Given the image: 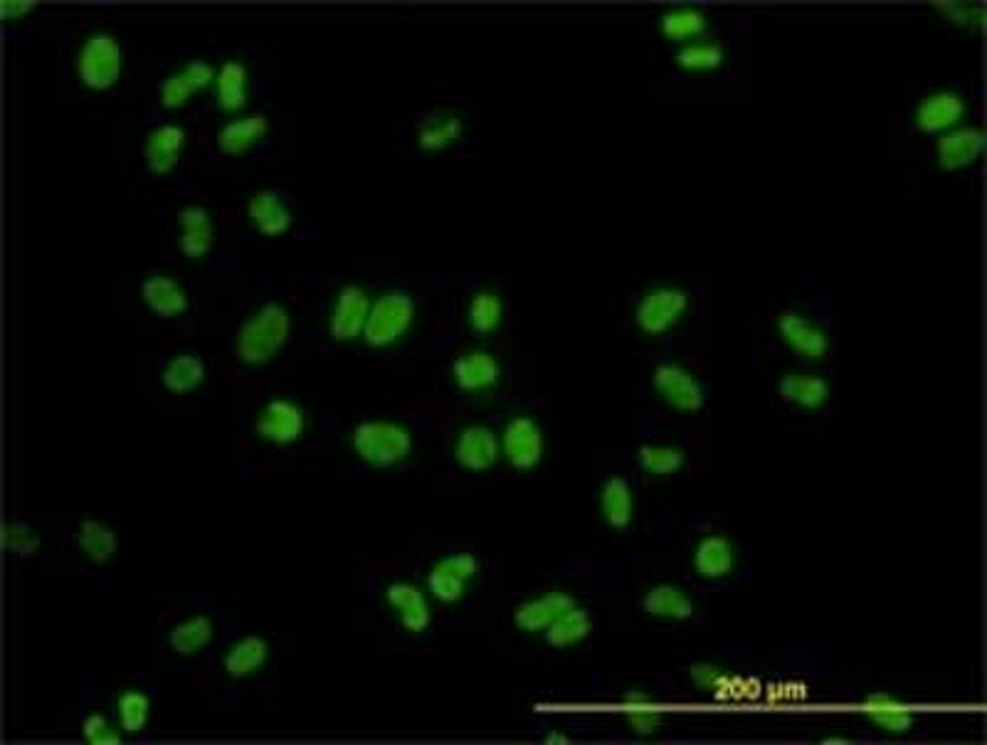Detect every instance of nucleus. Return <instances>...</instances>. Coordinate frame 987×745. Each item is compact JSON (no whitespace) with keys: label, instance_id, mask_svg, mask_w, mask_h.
<instances>
[{"label":"nucleus","instance_id":"obj_1","mask_svg":"<svg viewBox=\"0 0 987 745\" xmlns=\"http://www.w3.org/2000/svg\"><path fill=\"white\" fill-rule=\"evenodd\" d=\"M292 318L277 302H270L252 314L237 334V355L247 365H262L277 355L290 341Z\"/></svg>","mask_w":987,"mask_h":745},{"label":"nucleus","instance_id":"obj_2","mask_svg":"<svg viewBox=\"0 0 987 745\" xmlns=\"http://www.w3.org/2000/svg\"><path fill=\"white\" fill-rule=\"evenodd\" d=\"M353 452L371 467L388 469L405 462L412 452V434L393 420H363L351 434Z\"/></svg>","mask_w":987,"mask_h":745},{"label":"nucleus","instance_id":"obj_3","mask_svg":"<svg viewBox=\"0 0 987 745\" xmlns=\"http://www.w3.org/2000/svg\"><path fill=\"white\" fill-rule=\"evenodd\" d=\"M416 321V302L405 292H385L371 304L363 339L373 349H388L408 334Z\"/></svg>","mask_w":987,"mask_h":745},{"label":"nucleus","instance_id":"obj_4","mask_svg":"<svg viewBox=\"0 0 987 745\" xmlns=\"http://www.w3.org/2000/svg\"><path fill=\"white\" fill-rule=\"evenodd\" d=\"M124 70V50L111 32H91L77 55V72L91 89H109Z\"/></svg>","mask_w":987,"mask_h":745},{"label":"nucleus","instance_id":"obj_5","mask_svg":"<svg viewBox=\"0 0 987 745\" xmlns=\"http://www.w3.org/2000/svg\"><path fill=\"white\" fill-rule=\"evenodd\" d=\"M688 294L680 286H654L642 294L635 306V324L647 336H662L672 331L688 312Z\"/></svg>","mask_w":987,"mask_h":745},{"label":"nucleus","instance_id":"obj_6","mask_svg":"<svg viewBox=\"0 0 987 745\" xmlns=\"http://www.w3.org/2000/svg\"><path fill=\"white\" fill-rule=\"evenodd\" d=\"M652 388L676 412H698L706 405L702 381L682 363H659L652 373Z\"/></svg>","mask_w":987,"mask_h":745},{"label":"nucleus","instance_id":"obj_7","mask_svg":"<svg viewBox=\"0 0 987 745\" xmlns=\"http://www.w3.org/2000/svg\"><path fill=\"white\" fill-rule=\"evenodd\" d=\"M499 442H501V454L507 457V462L514 469H521V472L536 469L546 454L544 430L529 415H519L509 420Z\"/></svg>","mask_w":987,"mask_h":745},{"label":"nucleus","instance_id":"obj_8","mask_svg":"<svg viewBox=\"0 0 987 745\" xmlns=\"http://www.w3.org/2000/svg\"><path fill=\"white\" fill-rule=\"evenodd\" d=\"M775 329L780 341L785 343V349L793 351L795 355L805 361H820L830 353V334L824 331L818 321L800 314V312H780L775 318Z\"/></svg>","mask_w":987,"mask_h":745},{"label":"nucleus","instance_id":"obj_9","mask_svg":"<svg viewBox=\"0 0 987 745\" xmlns=\"http://www.w3.org/2000/svg\"><path fill=\"white\" fill-rule=\"evenodd\" d=\"M481 572L479 558L467 553H455L442 558L438 566L430 570L428 576V590L434 600L444 605H455L467 595V586Z\"/></svg>","mask_w":987,"mask_h":745},{"label":"nucleus","instance_id":"obj_10","mask_svg":"<svg viewBox=\"0 0 987 745\" xmlns=\"http://www.w3.org/2000/svg\"><path fill=\"white\" fill-rule=\"evenodd\" d=\"M306 430V412L294 400L277 398L262 408L255 420V432L272 444H292Z\"/></svg>","mask_w":987,"mask_h":745},{"label":"nucleus","instance_id":"obj_11","mask_svg":"<svg viewBox=\"0 0 987 745\" xmlns=\"http://www.w3.org/2000/svg\"><path fill=\"white\" fill-rule=\"evenodd\" d=\"M968 105L958 91L938 89L926 95L913 111V121L924 134H946L950 129L960 126L962 117H966Z\"/></svg>","mask_w":987,"mask_h":745},{"label":"nucleus","instance_id":"obj_12","mask_svg":"<svg viewBox=\"0 0 987 745\" xmlns=\"http://www.w3.org/2000/svg\"><path fill=\"white\" fill-rule=\"evenodd\" d=\"M371 300L365 290L355 284H346L339 292L334 308L329 316V334L334 341H353L355 336H363L365 321H369Z\"/></svg>","mask_w":987,"mask_h":745},{"label":"nucleus","instance_id":"obj_13","mask_svg":"<svg viewBox=\"0 0 987 745\" xmlns=\"http://www.w3.org/2000/svg\"><path fill=\"white\" fill-rule=\"evenodd\" d=\"M455 457L457 464L467 469V472H489L499 462L501 442L489 428L469 425L457 434Z\"/></svg>","mask_w":987,"mask_h":745},{"label":"nucleus","instance_id":"obj_14","mask_svg":"<svg viewBox=\"0 0 987 745\" xmlns=\"http://www.w3.org/2000/svg\"><path fill=\"white\" fill-rule=\"evenodd\" d=\"M452 378L459 391L487 393L501 381V363L487 351H465L452 363Z\"/></svg>","mask_w":987,"mask_h":745},{"label":"nucleus","instance_id":"obj_15","mask_svg":"<svg viewBox=\"0 0 987 745\" xmlns=\"http://www.w3.org/2000/svg\"><path fill=\"white\" fill-rule=\"evenodd\" d=\"M983 129H978V126H956V129L938 136L936 158L944 170H958L975 164L983 154Z\"/></svg>","mask_w":987,"mask_h":745},{"label":"nucleus","instance_id":"obj_16","mask_svg":"<svg viewBox=\"0 0 987 745\" xmlns=\"http://www.w3.org/2000/svg\"><path fill=\"white\" fill-rule=\"evenodd\" d=\"M385 602L398 610L400 625H403L405 633L410 635H422L424 629H430L432 625V610L430 602L424 598V592L412 586V582L398 580L393 586H388L385 590Z\"/></svg>","mask_w":987,"mask_h":745},{"label":"nucleus","instance_id":"obj_17","mask_svg":"<svg viewBox=\"0 0 987 745\" xmlns=\"http://www.w3.org/2000/svg\"><path fill=\"white\" fill-rule=\"evenodd\" d=\"M573 605H578L576 600L570 598L568 592L564 590H548L544 595H538L534 600H526L519 605V610L514 612V625L521 629V633L529 635H544V629L556 620V617L564 615L566 610H570Z\"/></svg>","mask_w":987,"mask_h":745},{"label":"nucleus","instance_id":"obj_18","mask_svg":"<svg viewBox=\"0 0 987 745\" xmlns=\"http://www.w3.org/2000/svg\"><path fill=\"white\" fill-rule=\"evenodd\" d=\"M778 395L800 410H822L830 400V383L814 373H785L778 381Z\"/></svg>","mask_w":987,"mask_h":745},{"label":"nucleus","instance_id":"obj_19","mask_svg":"<svg viewBox=\"0 0 987 745\" xmlns=\"http://www.w3.org/2000/svg\"><path fill=\"white\" fill-rule=\"evenodd\" d=\"M736 566V553L726 536L709 533L694 548V570L704 580H723Z\"/></svg>","mask_w":987,"mask_h":745},{"label":"nucleus","instance_id":"obj_20","mask_svg":"<svg viewBox=\"0 0 987 745\" xmlns=\"http://www.w3.org/2000/svg\"><path fill=\"white\" fill-rule=\"evenodd\" d=\"M215 67L205 60H190L183 65V70L168 75L160 82V99L166 107H180L186 105L195 89L205 87L208 82H215Z\"/></svg>","mask_w":987,"mask_h":745},{"label":"nucleus","instance_id":"obj_21","mask_svg":"<svg viewBox=\"0 0 987 745\" xmlns=\"http://www.w3.org/2000/svg\"><path fill=\"white\" fill-rule=\"evenodd\" d=\"M141 296L146 306L160 318H176L188 312V294L183 286L166 277V274H152L141 282Z\"/></svg>","mask_w":987,"mask_h":745},{"label":"nucleus","instance_id":"obj_22","mask_svg":"<svg viewBox=\"0 0 987 745\" xmlns=\"http://www.w3.org/2000/svg\"><path fill=\"white\" fill-rule=\"evenodd\" d=\"M270 131V119L265 114H245V117L227 121L221 134H217V146L223 154L243 156L250 148H255Z\"/></svg>","mask_w":987,"mask_h":745},{"label":"nucleus","instance_id":"obj_23","mask_svg":"<svg viewBox=\"0 0 987 745\" xmlns=\"http://www.w3.org/2000/svg\"><path fill=\"white\" fill-rule=\"evenodd\" d=\"M183 146H186V129L178 124H160L148 134L146 141V164L154 174H168L178 164Z\"/></svg>","mask_w":987,"mask_h":745},{"label":"nucleus","instance_id":"obj_24","mask_svg":"<svg viewBox=\"0 0 987 745\" xmlns=\"http://www.w3.org/2000/svg\"><path fill=\"white\" fill-rule=\"evenodd\" d=\"M600 513L615 531H625L635 516V494L625 477H607L600 487Z\"/></svg>","mask_w":987,"mask_h":745},{"label":"nucleus","instance_id":"obj_25","mask_svg":"<svg viewBox=\"0 0 987 745\" xmlns=\"http://www.w3.org/2000/svg\"><path fill=\"white\" fill-rule=\"evenodd\" d=\"M180 249L186 257H205L215 243V227L211 213L201 205H188L178 215Z\"/></svg>","mask_w":987,"mask_h":745},{"label":"nucleus","instance_id":"obj_26","mask_svg":"<svg viewBox=\"0 0 987 745\" xmlns=\"http://www.w3.org/2000/svg\"><path fill=\"white\" fill-rule=\"evenodd\" d=\"M247 215L262 235H284L292 227V210L274 190H260L247 200Z\"/></svg>","mask_w":987,"mask_h":745},{"label":"nucleus","instance_id":"obj_27","mask_svg":"<svg viewBox=\"0 0 987 745\" xmlns=\"http://www.w3.org/2000/svg\"><path fill=\"white\" fill-rule=\"evenodd\" d=\"M642 610L649 617L667 623H684L694 615L696 605L688 595L676 586H654L642 598Z\"/></svg>","mask_w":987,"mask_h":745},{"label":"nucleus","instance_id":"obj_28","mask_svg":"<svg viewBox=\"0 0 987 745\" xmlns=\"http://www.w3.org/2000/svg\"><path fill=\"white\" fill-rule=\"evenodd\" d=\"M270 651H272L270 641L265 637L250 635L245 639H240L227 649V655L223 659L225 674L229 679H247V676L257 674L262 667H265Z\"/></svg>","mask_w":987,"mask_h":745},{"label":"nucleus","instance_id":"obj_29","mask_svg":"<svg viewBox=\"0 0 987 745\" xmlns=\"http://www.w3.org/2000/svg\"><path fill=\"white\" fill-rule=\"evenodd\" d=\"M590 633H593L590 612L580 605H573L570 610L556 617V620L544 629V639H546L548 647L568 649V647L580 645L583 639H588Z\"/></svg>","mask_w":987,"mask_h":745},{"label":"nucleus","instance_id":"obj_30","mask_svg":"<svg viewBox=\"0 0 987 745\" xmlns=\"http://www.w3.org/2000/svg\"><path fill=\"white\" fill-rule=\"evenodd\" d=\"M864 710L871 724L887 733H906L913 728V714L903 702L889 694H869L864 698Z\"/></svg>","mask_w":987,"mask_h":745},{"label":"nucleus","instance_id":"obj_31","mask_svg":"<svg viewBox=\"0 0 987 745\" xmlns=\"http://www.w3.org/2000/svg\"><path fill=\"white\" fill-rule=\"evenodd\" d=\"M215 637V623L208 615H190L186 620L178 623L168 635V645L176 655H195V651L205 649Z\"/></svg>","mask_w":987,"mask_h":745},{"label":"nucleus","instance_id":"obj_32","mask_svg":"<svg viewBox=\"0 0 987 745\" xmlns=\"http://www.w3.org/2000/svg\"><path fill=\"white\" fill-rule=\"evenodd\" d=\"M504 314H507V306H504L501 296L497 292L485 290V292H477L472 300H469L467 324L477 336H491L501 329Z\"/></svg>","mask_w":987,"mask_h":745},{"label":"nucleus","instance_id":"obj_33","mask_svg":"<svg viewBox=\"0 0 987 745\" xmlns=\"http://www.w3.org/2000/svg\"><path fill=\"white\" fill-rule=\"evenodd\" d=\"M215 97L227 111L243 109L247 101V67L240 60H225L215 75Z\"/></svg>","mask_w":987,"mask_h":745},{"label":"nucleus","instance_id":"obj_34","mask_svg":"<svg viewBox=\"0 0 987 745\" xmlns=\"http://www.w3.org/2000/svg\"><path fill=\"white\" fill-rule=\"evenodd\" d=\"M465 134V124L455 111H438L420 124L418 141L424 151H442Z\"/></svg>","mask_w":987,"mask_h":745},{"label":"nucleus","instance_id":"obj_35","mask_svg":"<svg viewBox=\"0 0 987 745\" xmlns=\"http://www.w3.org/2000/svg\"><path fill=\"white\" fill-rule=\"evenodd\" d=\"M77 546L82 548V553L91 560V563L107 566L114 553H117V533H114L107 523L87 519L77 531Z\"/></svg>","mask_w":987,"mask_h":745},{"label":"nucleus","instance_id":"obj_36","mask_svg":"<svg viewBox=\"0 0 987 745\" xmlns=\"http://www.w3.org/2000/svg\"><path fill=\"white\" fill-rule=\"evenodd\" d=\"M659 28H662L664 38L680 40L682 45L692 42L696 38H702V32L706 30V13L702 8H694V6L672 8L662 16Z\"/></svg>","mask_w":987,"mask_h":745},{"label":"nucleus","instance_id":"obj_37","mask_svg":"<svg viewBox=\"0 0 987 745\" xmlns=\"http://www.w3.org/2000/svg\"><path fill=\"white\" fill-rule=\"evenodd\" d=\"M203 381H205V363L193 353L176 355V359H170L164 369L166 391L176 395L193 393L195 388L203 385Z\"/></svg>","mask_w":987,"mask_h":745},{"label":"nucleus","instance_id":"obj_38","mask_svg":"<svg viewBox=\"0 0 987 745\" xmlns=\"http://www.w3.org/2000/svg\"><path fill=\"white\" fill-rule=\"evenodd\" d=\"M637 464L642 472L652 477H672L680 474L686 464V454L680 447L672 444H639L637 450Z\"/></svg>","mask_w":987,"mask_h":745},{"label":"nucleus","instance_id":"obj_39","mask_svg":"<svg viewBox=\"0 0 987 745\" xmlns=\"http://www.w3.org/2000/svg\"><path fill=\"white\" fill-rule=\"evenodd\" d=\"M726 60V50L723 45L716 40L709 38H696L692 42H684L680 50H676V62L680 67L688 72H709L716 70V67L723 65Z\"/></svg>","mask_w":987,"mask_h":745},{"label":"nucleus","instance_id":"obj_40","mask_svg":"<svg viewBox=\"0 0 987 745\" xmlns=\"http://www.w3.org/2000/svg\"><path fill=\"white\" fill-rule=\"evenodd\" d=\"M623 704L629 731L637 733V736H652V733L659 731L662 714L654 708L652 696H647L645 692H627L623 696Z\"/></svg>","mask_w":987,"mask_h":745},{"label":"nucleus","instance_id":"obj_41","mask_svg":"<svg viewBox=\"0 0 987 745\" xmlns=\"http://www.w3.org/2000/svg\"><path fill=\"white\" fill-rule=\"evenodd\" d=\"M117 714L126 733H139L146 728L148 716H152V702L144 692H124L117 702Z\"/></svg>","mask_w":987,"mask_h":745},{"label":"nucleus","instance_id":"obj_42","mask_svg":"<svg viewBox=\"0 0 987 745\" xmlns=\"http://www.w3.org/2000/svg\"><path fill=\"white\" fill-rule=\"evenodd\" d=\"M936 8L960 28H980L985 20V3L980 0H940Z\"/></svg>","mask_w":987,"mask_h":745},{"label":"nucleus","instance_id":"obj_43","mask_svg":"<svg viewBox=\"0 0 987 745\" xmlns=\"http://www.w3.org/2000/svg\"><path fill=\"white\" fill-rule=\"evenodd\" d=\"M82 733H85V738L89 743H95V745H114V743L121 741V733L114 728L105 716H99V714L85 718Z\"/></svg>","mask_w":987,"mask_h":745},{"label":"nucleus","instance_id":"obj_44","mask_svg":"<svg viewBox=\"0 0 987 745\" xmlns=\"http://www.w3.org/2000/svg\"><path fill=\"white\" fill-rule=\"evenodd\" d=\"M6 546H8L10 553L32 556V553H36V548H38V538L32 536V531L28 529V526L10 523L8 529H6Z\"/></svg>","mask_w":987,"mask_h":745},{"label":"nucleus","instance_id":"obj_45","mask_svg":"<svg viewBox=\"0 0 987 745\" xmlns=\"http://www.w3.org/2000/svg\"><path fill=\"white\" fill-rule=\"evenodd\" d=\"M723 672L721 667H716V664H709V661H702V664H694L692 669H688V676H692V682L698 686V689H704V692H714L716 686H719V682L723 679Z\"/></svg>","mask_w":987,"mask_h":745},{"label":"nucleus","instance_id":"obj_46","mask_svg":"<svg viewBox=\"0 0 987 745\" xmlns=\"http://www.w3.org/2000/svg\"><path fill=\"white\" fill-rule=\"evenodd\" d=\"M548 743H566L568 738L566 736H560V733H548V738H546Z\"/></svg>","mask_w":987,"mask_h":745}]
</instances>
